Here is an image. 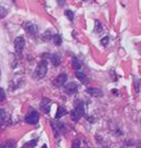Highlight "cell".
Segmentation results:
<instances>
[{
    "mask_svg": "<svg viewBox=\"0 0 141 148\" xmlns=\"http://www.w3.org/2000/svg\"><path fill=\"white\" fill-rule=\"evenodd\" d=\"M12 1H14V0H12Z\"/></svg>",
    "mask_w": 141,
    "mask_h": 148,
    "instance_id": "4dcf8cb0",
    "label": "cell"
},
{
    "mask_svg": "<svg viewBox=\"0 0 141 148\" xmlns=\"http://www.w3.org/2000/svg\"><path fill=\"white\" fill-rule=\"evenodd\" d=\"M65 114H67V110L64 108V107L60 106L59 108H58V111H57V114H55V118H57V120H59V119H61L63 116H65Z\"/></svg>",
    "mask_w": 141,
    "mask_h": 148,
    "instance_id": "7c38bea8",
    "label": "cell"
},
{
    "mask_svg": "<svg viewBox=\"0 0 141 148\" xmlns=\"http://www.w3.org/2000/svg\"><path fill=\"white\" fill-rule=\"evenodd\" d=\"M85 114V107L82 102H79L78 105H76V107L74 108V110L71 112V116H72V120L77 122L82 116Z\"/></svg>",
    "mask_w": 141,
    "mask_h": 148,
    "instance_id": "7a4b0ae2",
    "label": "cell"
},
{
    "mask_svg": "<svg viewBox=\"0 0 141 148\" xmlns=\"http://www.w3.org/2000/svg\"><path fill=\"white\" fill-rule=\"evenodd\" d=\"M36 143H37V139H34V140H32V142H29V143H27V147H35L36 146Z\"/></svg>",
    "mask_w": 141,
    "mask_h": 148,
    "instance_id": "603a6c76",
    "label": "cell"
},
{
    "mask_svg": "<svg viewBox=\"0 0 141 148\" xmlns=\"http://www.w3.org/2000/svg\"><path fill=\"white\" fill-rule=\"evenodd\" d=\"M135 87H136V92H139V79H135Z\"/></svg>",
    "mask_w": 141,
    "mask_h": 148,
    "instance_id": "cb8c5ba5",
    "label": "cell"
},
{
    "mask_svg": "<svg viewBox=\"0 0 141 148\" xmlns=\"http://www.w3.org/2000/svg\"><path fill=\"white\" fill-rule=\"evenodd\" d=\"M5 121H7V113L5 110L0 109V127L5 124Z\"/></svg>",
    "mask_w": 141,
    "mask_h": 148,
    "instance_id": "5bb4252c",
    "label": "cell"
},
{
    "mask_svg": "<svg viewBox=\"0 0 141 148\" xmlns=\"http://www.w3.org/2000/svg\"><path fill=\"white\" fill-rule=\"evenodd\" d=\"M117 92L116 89H113V92H114V94H115V95H117V92Z\"/></svg>",
    "mask_w": 141,
    "mask_h": 148,
    "instance_id": "484cf974",
    "label": "cell"
},
{
    "mask_svg": "<svg viewBox=\"0 0 141 148\" xmlns=\"http://www.w3.org/2000/svg\"><path fill=\"white\" fill-rule=\"evenodd\" d=\"M138 148H140V145H138Z\"/></svg>",
    "mask_w": 141,
    "mask_h": 148,
    "instance_id": "83f0119b",
    "label": "cell"
},
{
    "mask_svg": "<svg viewBox=\"0 0 141 148\" xmlns=\"http://www.w3.org/2000/svg\"><path fill=\"white\" fill-rule=\"evenodd\" d=\"M66 81H67V74L65 73H62V74H59V76L54 79V85L57 87H61V86H63L64 84L66 83Z\"/></svg>",
    "mask_w": 141,
    "mask_h": 148,
    "instance_id": "5b68a950",
    "label": "cell"
},
{
    "mask_svg": "<svg viewBox=\"0 0 141 148\" xmlns=\"http://www.w3.org/2000/svg\"><path fill=\"white\" fill-rule=\"evenodd\" d=\"M80 147V143H79V139H75L73 142V146L72 148H79Z\"/></svg>",
    "mask_w": 141,
    "mask_h": 148,
    "instance_id": "7402d4cb",
    "label": "cell"
},
{
    "mask_svg": "<svg viewBox=\"0 0 141 148\" xmlns=\"http://www.w3.org/2000/svg\"><path fill=\"white\" fill-rule=\"evenodd\" d=\"M109 42H110V38L108 36H105L104 38H102V40H101V44H102L103 46H106V45L109 44Z\"/></svg>",
    "mask_w": 141,
    "mask_h": 148,
    "instance_id": "44dd1931",
    "label": "cell"
},
{
    "mask_svg": "<svg viewBox=\"0 0 141 148\" xmlns=\"http://www.w3.org/2000/svg\"><path fill=\"white\" fill-rule=\"evenodd\" d=\"M52 42H53V44H54L55 46H60L62 44V37H61V35H59V34L53 35L52 36Z\"/></svg>",
    "mask_w": 141,
    "mask_h": 148,
    "instance_id": "4fadbf2b",
    "label": "cell"
},
{
    "mask_svg": "<svg viewBox=\"0 0 141 148\" xmlns=\"http://www.w3.org/2000/svg\"><path fill=\"white\" fill-rule=\"evenodd\" d=\"M64 90L68 95H72V94L77 92V85H76V83H73V82L72 83H67V85H65Z\"/></svg>",
    "mask_w": 141,
    "mask_h": 148,
    "instance_id": "52a82bcc",
    "label": "cell"
},
{
    "mask_svg": "<svg viewBox=\"0 0 141 148\" xmlns=\"http://www.w3.org/2000/svg\"><path fill=\"white\" fill-rule=\"evenodd\" d=\"M84 1H86V0H84Z\"/></svg>",
    "mask_w": 141,
    "mask_h": 148,
    "instance_id": "f546056e",
    "label": "cell"
},
{
    "mask_svg": "<svg viewBox=\"0 0 141 148\" xmlns=\"http://www.w3.org/2000/svg\"><path fill=\"white\" fill-rule=\"evenodd\" d=\"M47 70H48V63H47V61L45 60L40 61L38 63V65H37L35 72H34V77L35 79H42L46 75V73H47Z\"/></svg>",
    "mask_w": 141,
    "mask_h": 148,
    "instance_id": "6da1fadb",
    "label": "cell"
},
{
    "mask_svg": "<svg viewBox=\"0 0 141 148\" xmlns=\"http://www.w3.org/2000/svg\"><path fill=\"white\" fill-rule=\"evenodd\" d=\"M5 15H7V10H5L3 7L0 5V18H3Z\"/></svg>",
    "mask_w": 141,
    "mask_h": 148,
    "instance_id": "ac0fdd59",
    "label": "cell"
},
{
    "mask_svg": "<svg viewBox=\"0 0 141 148\" xmlns=\"http://www.w3.org/2000/svg\"><path fill=\"white\" fill-rule=\"evenodd\" d=\"M42 148H47V145H44V146H42Z\"/></svg>",
    "mask_w": 141,
    "mask_h": 148,
    "instance_id": "4316f807",
    "label": "cell"
},
{
    "mask_svg": "<svg viewBox=\"0 0 141 148\" xmlns=\"http://www.w3.org/2000/svg\"><path fill=\"white\" fill-rule=\"evenodd\" d=\"M0 76H1V71H0Z\"/></svg>",
    "mask_w": 141,
    "mask_h": 148,
    "instance_id": "f1b7e54d",
    "label": "cell"
},
{
    "mask_svg": "<svg viewBox=\"0 0 141 148\" xmlns=\"http://www.w3.org/2000/svg\"><path fill=\"white\" fill-rule=\"evenodd\" d=\"M16 146H15V144H14V142H8V143H5V148H15Z\"/></svg>",
    "mask_w": 141,
    "mask_h": 148,
    "instance_id": "d6986e66",
    "label": "cell"
},
{
    "mask_svg": "<svg viewBox=\"0 0 141 148\" xmlns=\"http://www.w3.org/2000/svg\"><path fill=\"white\" fill-rule=\"evenodd\" d=\"M5 99V92L2 88L0 87V101H3Z\"/></svg>",
    "mask_w": 141,
    "mask_h": 148,
    "instance_id": "ffe728a7",
    "label": "cell"
},
{
    "mask_svg": "<svg viewBox=\"0 0 141 148\" xmlns=\"http://www.w3.org/2000/svg\"><path fill=\"white\" fill-rule=\"evenodd\" d=\"M51 62H52V64L54 65V66H59V65L61 64V62H62L61 56L58 55V53L52 55V56H51Z\"/></svg>",
    "mask_w": 141,
    "mask_h": 148,
    "instance_id": "8fae6325",
    "label": "cell"
},
{
    "mask_svg": "<svg viewBox=\"0 0 141 148\" xmlns=\"http://www.w3.org/2000/svg\"><path fill=\"white\" fill-rule=\"evenodd\" d=\"M87 92H88L90 96H93V97H101V96L103 95L99 88H88V89H87Z\"/></svg>",
    "mask_w": 141,
    "mask_h": 148,
    "instance_id": "30bf717a",
    "label": "cell"
},
{
    "mask_svg": "<svg viewBox=\"0 0 141 148\" xmlns=\"http://www.w3.org/2000/svg\"><path fill=\"white\" fill-rule=\"evenodd\" d=\"M65 15H66V18H67L71 22L74 20V13L71 11V10H66V11H65Z\"/></svg>",
    "mask_w": 141,
    "mask_h": 148,
    "instance_id": "e0dca14e",
    "label": "cell"
},
{
    "mask_svg": "<svg viewBox=\"0 0 141 148\" xmlns=\"http://www.w3.org/2000/svg\"><path fill=\"white\" fill-rule=\"evenodd\" d=\"M72 64H73V68L76 70V71H78V70L82 68V64H80V62H79V61H78V59H76V58H73Z\"/></svg>",
    "mask_w": 141,
    "mask_h": 148,
    "instance_id": "2e32d148",
    "label": "cell"
},
{
    "mask_svg": "<svg viewBox=\"0 0 141 148\" xmlns=\"http://www.w3.org/2000/svg\"><path fill=\"white\" fill-rule=\"evenodd\" d=\"M93 31L96 33H101L103 31V27H102V24L100 23V21H98V20L95 21V28H93Z\"/></svg>",
    "mask_w": 141,
    "mask_h": 148,
    "instance_id": "9a60e30c",
    "label": "cell"
},
{
    "mask_svg": "<svg viewBox=\"0 0 141 148\" xmlns=\"http://www.w3.org/2000/svg\"><path fill=\"white\" fill-rule=\"evenodd\" d=\"M24 46H25V40L23 37H16L15 40H14V47H15V51L18 53H21L24 49Z\"/></svg>",
    "mask_w": 141,
    "mask_h": 148,
    "instance_id": "277c9868",
    "label": "cell"
},
{
    "mask_svg": "<svg viewBox=\"0 0 141 148\" xmlns=\"http://www.w3.org/2000/svg\"><path fill=\"white\" fill-rule=\"evenodd\" d=\"M25 121L28 124H36L37 122L39 121V114L37 113L36 111H32L25 116Z\"/></svg>",
    "mask_w": 141,
    "mask_h": 148,
    "instance_id": "3957f363",
    "label": "cell"
},
{
    "mask_svg": "<svg viewBox=\"0 0 141 148\" xmlns=\"http://www.w3.org/2000/svg\"><path fill=\"white\" fill-rule=\"evenodd\" d=\"M76 77H77L82 84H88L89 83V79H88V76H87L85 73H82V72H79V71H76Z\"/></svg>",
    "mask_w": 141,
    "mask_h": 148,
    "instance_id": "9c48e42d",
    "label": "cell"
},
{
    "mask_svg": "<svg viewBox=\"0 0 141 148\" xmlns=\"http://www.w3.org/2000/svg\"><path fill=\"white\" fill-rule=\"evenodd\" d=\"M58 2L60 3V5H61V7H63V5H64V0H58Z\"/></svg>",
    "mask_w": 141,
    "mask_h": 148,
    "instance_id": "d4e9b609",
    "label": "cell"
},
{
    "mask_svg": "<svg viewBox=\"0 0 141 148\" xmlns=\"http://www.w3.org/2000/svg\"><path fill=\"white\" fill-rule=\"evenodd\" d=\"M50 107H51V100L48 99V98H44L40 102V109L45 113H48L50 111Z\"/></svg>",
    "mask_w": 141,
    "mask_h": 148,
    "instance_id": "8992f818",
    "label": "cell"
},
{
    "mask_svg": "<svg viewBox=\"0 0 141 148\" xmlns=\"http://www.w3.org/2000/svg\"><path fill=\"white\" fill-rule=\"evenodd\" d=\"M23 27L27 31V33H29V34H34V35H35V34L37 33V31H38L37 26L35 25V24H33V23L23 24Z\"/></svg>",
    "mask_w": 141,
    "mask_h": 148,
    "instance_id": "ba28073f",
    "label": "cell"
}]
</instances>
